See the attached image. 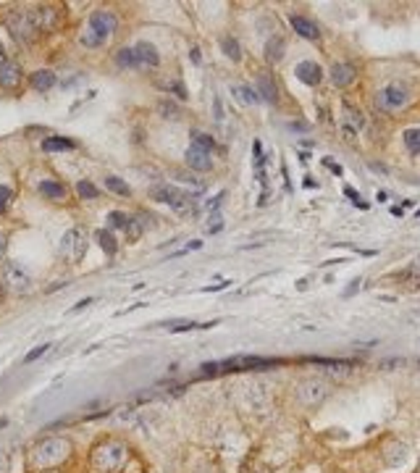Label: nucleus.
<instances>
[{"mask_svg": "<svg viewBox=\"0 0 420 473\" xmlns=\"http://www.w3.org/2000/svg\"><path fill=\"white\" fill-rule=\"evenodd\" d=\"M132 457V450L121 439H103L100 445L92 447L90 463L98 473H116L121 471Z\"/></svg>", "mask_w": 420, "mask_h": 473, "instance_id": "1", "label": "nucleus"}, {"mask_svg": "<svg viewBox=\"0 0 420 473\" xmlns=\"http://www.w3.org/2000/svg\"><path fill=\"white\" fill-rule=\"evenodd\" d=\"M72 457V442L63 437H47L40 445H35L32 450V468L37 471H50L58 468L61 463H66Z\"/></svg>", "mask_w": 420, "mask_h": 473, "instance_id": "2", "label": "nucleus"}, {"mask_svg": "<svg viewBox=\"0 0 420 473\" xmlns=\"http://www.w3.org/2000/svg\"><path fill=\"white\" fill-rule=\"evenodd\" d=\"M116 29H118L116 13H113V11H108V9H100L90 16L87 27L81 29L79 43L84 45V48H103V45L113 37Z\"/></svg>", "mask_w": 420, "mask_h": 473, "instance_id": "3", "label": "nucleus"}, {"mask_svg": "<svg viewBox=\"0 0 420 473\" xmlns=\"http://www.w3.org/2000/svg\"><path fill=\"white\" fill-rule=\"evenodd\" d=\"M375 106L384 113H399L410 106V87L404 82H389L386 87L375 92Z\"/></svg>", "mask_w": 420, "mask_h": 473, "instance_id": "4", "label": "nucleus"}, {"mask_svg": "<svg viewBox=\"0 0 420 473\" xmlns=\"http://www.w3.org/2000/svg\"><path fill=\"white\" fill-rule=\"evenodd\" d=\"M6 27H8V32L13 37H16L18 43H32L40 32H37V27H35V21H32V11H27V9H13L6 16Z\"/></svg>", "mask_w": 420, "mask_h": 473, "instance_id": "5", "label": "nucleus"}, {"mask_svg": "<svg viewBox=\"0 0 420 473\" xmlns=\"http://www.w3.org/2000/svg\"><path fill=\"white\" fill-rule=\"evenodd\" d=\"M0 279H3L6 289L13 292V295H24V292L32 289V279H29V274L18 266V263H13V260H3V266H0Z\"/></svg>", "mask_w": 420, "mask_h": 473, "instance_id": "6", "label": "nucleus"}, {"mask_svg": "<svg viewBox=\"0 0 420 473\" xmlns=\"http://www.w3.org/2000/svg\"><path fill=\"white\" fill-rule=\"evenodd\" d=\"M331 386L323 382V379H302L300 384H297V400L302 402L305 408H315V405H321L326 397H329Z\"/></svg>", "mask_w": 420, "mask_h": 473, "instance_id": "7", "label": "nucleus"}, {"mask_svg": "<svg viewBox=\"0 0 420 473\" xmlns=\"http://www.w3.org/2000/svg\"><path fill=\"white\" fill-rule=\"evenodd\" d=\"M84 252H87V232L79 229V226H74L69 232L63 234L61 240V255L69 263H79L84 258Z\"/></svg>", "mask_w": 420, "mask_h": 473, "instance_id": "8", "label": "nucleus"}, {"mask_svg": "<svg viewBox=\"0 0 420 473\" xmlns=\"http://www.w3.org/2000/svg\"><path fill=\"white\" fill-rule=\"evenodd\" d=\"M63 18V11L55 9V6H40V9L32 11V21H35L37 32H53Z\"/></svg>", "mask_w": 420, "mask_h": 473, "instance_id": "9", "label": "nucleus"}, {"mask_svg": "<svg viewBox=\"0 0 420 473\" xmlns=\"http://www.w3.org/2000/svg\"><path fill=\"white\" fill-rule=\"evenodd\" d=\"M341 113H344V118H341V132H344L347 140H355L360 129L365 126V116H363V111L355 108V106H349V103H341Z\"/></svg>", "mask_w": 420, "mask_h": 473, "instance_id": "10", "label": "nucleus"}, {"mask_svg": "<svg viewBox=\"0 0 420 473\" xmlns=\"http://www.w3.org/2000/svg\"><path fill=\"white\" fill-rule=\"evenodd\" d=\"M276 357H260V355H234L229 357L226 363H221L224 368H232V371H252V368H268L276 366Z\"/></svg>", "mask_w": 420, "mask_h": 473, "instance_id": "11", "label": "nucleus"}, {"mask_svg": "<svg viewBox=\"0 0 420 473\" xmlns=\"http://www.w3.org/2000/svg\"><path fill=\"white\" fill-rule=\"evenodd\" d=\"M184 161L192 171H200V174H205V171L213 169V152L203 150V148H197V145H189L187 152H184Z\"/></svg>", "mask_w": 420, "mask_h": 473, "instance_id": "12", "label": "nucleus"}, {"mask_svg": "<svg viewBox=\"0 0 420 473\" xmlns=\"http://www.w3.org/2000/svg\"><path fill=\"white\" fill-rule=\"evenodd\" d=\"M21 82H24V69H21V63L11 61V58L6 63H0V87L18 89L21 87Z\"/></svg>", "mask_w": 420, "mask_h": 473, "instance_id": "13", "label": "nucleus"}, {"mask_svg": "<svg viewBox=\"0 0 420 473\" xmlns=\"http://www.w3.org/2000/svg\"><path fill=\"white\" fill-rule=\"evenodd\" d=\"M135 55H137V69H158L161 63V55H158V48L147 40L135 45Z\"/></svg>", "mask_w": 420, "mask_h": 473, "instance_id": "14", "label": "nucleus"}, {"mask_svg": "<svg viewBox=\"0 0 420 473\" xmlns=\"http://www.w3.org/2000/svg\"><path fill=\"white\" fill-rule=\"evenodd\" d=\"M295 74H297V79L302 82V84H307V87H315V84L323 79L321 66L315 61H300L295 66Z\"/></svg>", "mask_w": 420, "mask_h": 473, "instance_id": "15", "label": "nucleus"}, {"mask_svg": "<svg viewBox=\"0 0 420 473\" xmlns=\"http://www.w3.org/2000/svg\"><path fill=\"white\" fill-rule=\"evenodd\" d=\"M289 24H292V29H295L300 37H305V40H318V37H321L318 24L310 21L307 16H302V13H292V16H289Z\"/></svg>", "mask_w": 420, "mask_h": 473, "instance_id": "16", "label": "nucleus"}, {"mask_svg": "<svg viewBox=\"0 0 420 473\" xmlns=\"http://www.w3.org/2000/svg\"><path fill=\"white\" fill-rule=\"evenodd\" d=\"M355 79H358V69H355L352 63H334V66H331V82H334V87H349Z\"/></svg>", "mask_w": 420, "mask_h": 473, "instance_id": "17", "label": "nucleus"}, {"mask_svg": "<svg viewBox=\"0 0 420 473\" xmlns=\"http://www.w3.org/2000/svg\"><path fill=\"white\" fill-rule=\"evenodd\" d=\"M407 452H410V450H407V445L394 439L392 445L384 450V463L389 465V468H399V465L407 460Z\"/></svg>", "mask_w": 420, "mask_h": 473, "instance_id": "18", "label": "nucleus"}, {"mask_svg": "<svg viewBox=\"0 0 420 473\" xmlns=\"http://www.w3.org/2000/svg\"><path fill=\"white\" fill-rule=\"evenodd\" d=\"M184 195L179 187H174V184H155L150 189V197L152 200H158V203H166V206H174L179 197Z\"/></svg>", "mask_w": 420, "mask_h": 473, "instance_id": "19", "label": "nucleus"}, {"mask_svg": "<svg viewBox=\"0 0 420 473\" xmlns=\"http://www.w3.org/2000/svg\"><path fill=\"white\" fill-rule=\"evenodd\" d=\"M258 95L260 100H268V103H276L278 100V89H276V82H273V77L266 72H260L258 74Z\"/></svg>", "mask_w": 420, "mask_h": 473, "instance_id": "20", "label": "nucleus"}, {"mask_svg": "<svg viewBox=\"0 0 420 473\" xmlns=\"http://www.w3.org/2000/svg\"><path fill=\"white\" fill-rule=\"evenodd\" d=\"M284 50H286L284 37L273 35L268 43H266V61H268V63H278L281 58H284Z\"/></svg>", "mask_w": 420, "mask_h": 473, "instance_id": "21", "label": "nucleus"}, {"mask_svg": "<svg viewBox=\"0 0 420 473\" xmlns=\"http://www.w3.org/2000/svg\"><path fill=\"white\" fill-rule=\"evenodd\" d=\"M32 87L37 89V92H47V89H53L55 87V74L53 72H47V69H40V72L32 74Z\"/></svg>", "mask_w": 420, "mask_h": 473, "instance_id": "22", "label": "nucleus"}, {"mask_svg": "<svg viewBox=\"0 0 420 473\" xmlns=\"http://www.w3.org/2000/svg\"><path fill=\"white\" fill-rule=\"evenodd\" d=\"M232 92L242 100V103H244V106H258V103H260L258 89L250 87V84H234Z\"/></svg>", "mask_w": 420, "mask_h": 473, "instance_id": "23", "label": "nucleus"}, {"mask_svg": "<svg viewBox=\"0 0 420 473\" xmlns=\"http://www.w3.org/2000/svg\"><path fill=\"white\" fill-rule=\"evenodd\" d=\"M402 143L412 155H420V126H410L402 132Z\"/></svg>", "mask_w": 420, "mask_h": 473, "instance_id": "24", "label": "nucleus"}, {"mask_svg": "<svg viewBox=\"0 0 420 473\" xmlns=\"http://www.w3.org/2000/svg\"><path fill=\"white\" fill-rule=\"evenodd\" d=\"M76 145L69 140V137H47L42 143V150L45 152H55V150H74Z\"/></svg>", "mask_w": 420, "mask_h": 473, "instance_id": "25", "label": "nucleus"}, {"mask_svg": "<svg viewBox=\"0 0 420 473\" xmlns=\"http://www.w3.org/2000/svg\"><path fill=\"white\" fill-rule=\"evenodd\" d=\"M40 192L50 200H63L66 197V187L58 184V182H40Z\"/></svg>", "mask_w": 420, "mask_h": 473, "instance_id": "26", "label": "nucleus"}, {"mask_svg": "<svg viewBox=\"0 0 420 473\" xmlns=\"http://www.w3.org/2000/svg\"><path fill=\"white\" fill-rule=\"evenodd\" d=\"M116 63H118V69H137L135 48H121L116 53Z\"/></svg>", "mask_w": 420, "mask_h": 473, "instance_id": "27", "label": "nucleus"}, {"mask_svg": "<svg viewBox=\"0 0 420 473\" xmlns=\"http://www.w3.org/2000/svg\"><path fill=\"white\" fill-rule=\"evenodd\" d=\"M106 187L110 189V192L121 195V197H129V195H132V187H129L126 182H121L118 177H106Z\"/></svg>", "mask_w": 420, "mask_h": 473, "instance_id": "28", "label": "nucleus"}, {"mask_svg": "<svg viewBox=\"0 0 420 473\" xmlns=\"http://www.w3.org/2000/svg\"><path fill=\"white\" fill-rule=\"evenodd\" d=\"M76 192H79V197H84V200H98L100 197V189L92 184L90 179H81L79 184H76Z\"/></svg>", "mask_w": 420, "mask_h": 473, "instance_id": "29", "label": "nucleus"}, {"mask_svg": "<svg viewBox=\"0 0 420 473\" xmlns=\"http://www.w3.org/2000/svg\"><path fill=\"white\" fill-rule=\"evenodd\" d=\"M221 48H224V53L232 58V61H239L242 58V48L239 43H237V37H224L221 40Z\"/></svg>", "mask_w": 420, "mask_h": 473, "instance_id": "30", "label": "nucleus"}, {"mask_svg": "<svg viewBox=\"0 0 420 473\" xmlns=\"http://www.w3.org/2000/svg\"><path fill=\"white\" fill-rule=\"evenodd\" d=\"M192 145H197V148H203V150H208V152H213L215 140L208 132H192Z\"/></svg>", "mask_w": 420, "mask_h": 473, "instance_id": "31", "label": "nucleus"}, {"mask_svg": "<svg viewBox=\"0 0 420 473\" xmlns=\"http://www.w3.org/2000/svg\"><path fill=\"white\" fill-rule=\"evenodd\" d=\"M98 245L103 247V252H106V255H113V252H116V240H113V234L108 232V229L98 232Z\"/></svg>", "mask_w": 420, "mask_h": 473, "instance_id": "32", "label": "nucleus"}, {"mask_svg": "<svg viewBox=\"0 0 420 473\" xmlns=\"http://www.w3.org/2000/svg\"><path fill=\"white\" fill-rule=\"evenodd\" d=\"M124 234H126V242H137L142 237V221H140V218H129Z\"/></svg>", "mask_w": 420, "mask_h": 473, "instance_id": "33", "label": "nucleus"}, {"mask_svg": "<svg viewBox=\"0 0 420 473\" xmlns=\"http://www.w3.org/2000/svg\"><path fill=\"white\" fill-rule=\"evenodd\" d=\"M161 87L166 89V92H174L179 100H187V89H184V84L176 79H171V82H161Z\"/></svg>", "mask_w": 420, "mask_h": 473, "instance_id": "34", "label": "nucleus"}, {"mask_svg": "<svg viewBox=\"0 0 420 473\" xmlns=\"http://www.w3.org/2000/svg\"><path fill=\"white\" fill-rule=\"evenodd\" d=\"M108 223H110L113 229H126V223H129V216L121 213V211H113V213H108Z\"/></svg>", "mask_w": 420, "mask_h": 473, "instance_id": "35", "label": "nucleus"}, {"mask_svg": "<svg viewBox=\"0 0 420 473\" xmlns=\"http://www.w3.org/2000/svg\"><path fill=\"white\" fill-rule=\"evenodd\" d=\"M47 350H50V345H40V347H35L32 352H27V355H24V363H35L37 357H42Z\"/></svg>", "mask_w": 420, "mask_h": 473, "instance_id": "36", "label": "nucleus"}, {"mask_svg": "<svg viewBox=\"0 0 420 473\" xmlns=\"http://www.w3.org/2000/svg\"><path fill=\"white\" fill-rule=\"evenodd\" d=\"M161 113H166V118H179V116H176L179 111H176V106H174L171 100H163V103H161Z\"/></svg>", "mask_w": 420, "mask_h": 473, "instance_id": "37", "label": "nucleus"}, {"mask_svg": "<svg viewBox=\"0 0 420 473\" xmlns=\"http://www.w3.org/2000/svg\"><path fill=\"white\" fill-rule=\"evenodd\" d=\"M11 197H13V192H11L8 187H0V213L8 208V203H11Z\"/></svg>", "mask_w": 420, "mask_h": 473, "instance_id": "38", "label": "nucleus"}, {"mask_svg": "<svg viewBox=\"0 0 420 473\" xmlns=\"http://www.w3.org/2000/svg\"><path fill=\"white\" fill-rule=\"evenodd\" d=\"M0 473H11V455L6 450H0Z\"/></svg>", "mask_w": 420, "mask_h": 473, "instance_id": "39", "label": "nucleus"}, {"mask_svg": "<svg viewBox=\"0 0 420 473\" xmlns=\"http://www.w3.org/2000/svg\"><path fill=\"white\" fill-rule=\"evenodd\" d=\"M6 247H8V234L0 232V260H3V255H6Z\"/></svg>", "mask_w": 420, "mask_h": 473, "instance_id": "40", "label": "nucleus"}, {"mask_svg": "<svg viewBox=\"0 0 420 473\" xmlns=\"http://www.w3.org/2000/svg\"><path fill=\"white\" fill-rule=\"evenodd\" d=\"M215 118L218 121H224V108H221V100L215 98Z\"/></svg>", "mask_w": 420, "mask_h": 473, "instance_id": "41", "label": "nucleus"}, {"mask_svg": "<svg viewBox=\"0 0 420 473\" xmlns=\"http://www.w3.org/2000/svg\"><path fill=\"white\" fill-rule=\"evenodd\" d=\"M90 303H92L90 297H84V300H79V303L74 305V313H76V311H81V308H87V305H90Z\"/></svg>", "mask_w": 420, "mask_h": 473, "instance_id": "42", "label": "nucleus"}, {"mask_svg": "<svg viewBox=\"0 0 420 473\" xmlns=\"http://www.w3.org/2000/svg\"><path fill=\"white\" fill-rule=\"evenodd\" d=\"M326 166H329V169L334 171V174H341V166H339V163H331V161H326Z\"/></svg>", "mask_w": 420, "mask_h": 473, "instance_id": "43", "label": "nucleus"}, {"mask_svg": "<svg viewBox=\"0 0 420 473\" xmlns=\"http://www.w3.org/2000/svg\"><path fill=\"white\" fill-rule=\"evenodd\" d=\"M8 58H6V50H3V45H0V63H6Z\"/></svg>", "mask_w": 420, "mask_h": 473, "instance_id": "44", "label": "nucleus"}, {"mask_svg": "<svg viewBox=\"0 0 420 473\" xmlns=\"http://www.w3.org/2000/svg\"><path fill=\"white\" fill-rule=\"evenodd\" d=\"M415 363H418V368H420V357H418V360H415Z\"/></svg>", "mask_w": 420, "mask_h": 473, "instance_id": "45", "label": "nucleus"}, {"mask_svg": "<svg viewBox=\"0 0 420 473\" xmlns=\"http://www.w3.org/2000/svg\"><path fill=\"white\" fill-rule=\"evenodd\" d=\"M307 473H313V471H307Z\"/></svg>", "mask_w": 420, "mask_h": 473, "instance_id": "46", "label": "nucleus"}, {"mask_svg": "<svg viewBox=\"0 0 420 473\" xmlns=\"http://www.w3.org/2000/svg\"><path fill=\"white\" fill-rule=\"evenodd\" d=\"M418 216H420V211H418Z\"/></svg>", "mask_w": 420, "mask_h": 473, "instance_id": "47", "label": "nucleus"}, {"mask_svg": "<svg viewBox=\"0 0 420 473\" xmlns=\"http://www.w3.org/2000/svg\"><path fill=\"white\" fill-rule=\"evenodd\" d=\"M418 263H420V260H418Z\"/></svg>", "mask_w": 420, "mask_h": 473, "instance_id": "48", "label": "nucleus"}]
</instances>
